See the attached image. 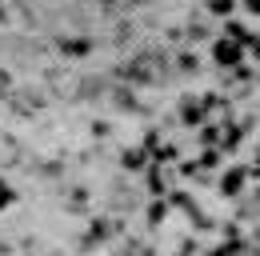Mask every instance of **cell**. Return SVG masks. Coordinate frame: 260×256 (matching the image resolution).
<instances>
[]
</instances>
